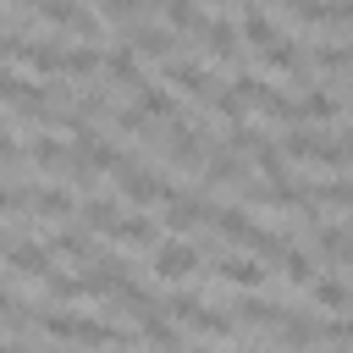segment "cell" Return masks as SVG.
<instances>
[{"label":"cell","instance_id":"cell-1","mask_svg":"<svg viewBox=\"0 0 353 353\" xmlns=\"http://www.w3.org/2000/svg\"><path fill=\"white\" fill-rule=\"evenodd\" d=\"M193 270H199V248H193V243H182V237L154 243V276H160V281H188Z\"/></svg>","mask_w":353,"mask_h":353},{"label":"cell","instance_id":"cell-2","mask_svg":"<svg viewBox=\"0 0 353 353\" xmlns=\"http://www.w3.org/2000/svg\"><path fill=\"white\" fill-rule=\"evenodd\" d=\"M116 188H121L132 204H165V193H171V188H165L154 171H143V165H127V160L116 165Z\"/></svg>","mask_w":353,"mask_h":353},{"label":"cell","instance_id":"cell-3","mask_svg":"<svg viewBox=\"0 0 353 353\" xmlns=\"http://www.w3.org/2000/svg\"><path fill=\"white\" fill-rule=\"evenodd\" d=\"M44 331L50 336H66V342H121L116 325H99V320H83V314H50Z\"/></svg>","mask_w":353,"mask_h":353},{"label":"cell","instance_id":"cell-4","mask_svg":"<svg viewBox=\"0 0 353 353\" xmlns=\"http://www.w3.org/2000/svg\"><path fill=\"white\" fill-rule=\"evenodd\" d=\"M199 221H210V199L204 193H165V226L171 232H188Z\"/></svg>","mask_w":353,"mask_h":353},{"label":"cell","instance_id":"cell-5","mask_svg":"<svg viewBox=\"0 0 353 353\" xmlns=\"http://www.w3.org/2000/svg\"><path fill=\"white\" fill-rule=\"evenodd\" d=\"M6 259H11V270H17V276H39V281L55 270L50 243H6Z\"/></svg>","mask_w":353,"mask_h":353},{"label":"cell","instance_id":"cell-6","mask_svg":"<svg viewBox=\"0 0 353 353\" xmlns=\"http://www.w3.org/2000/svg\"><path fill=\"white\" fill-rule=\"evenodd\" d=\"M72 138H77V154H72L77 165H88V171H116V165H121V154H116V143H105V138H94L88 127H77Z\"/></svg>","mask_w":353,"mask_h":353},{"label":"cell","instance_id":"cell-7","mask_svg":"<svg viewBox=\"0 0 353 353\" xmlns=\"http://www.w3.org/2000/svg\"><path fill=\"white\" fill-rule=\"evenodd\" d=\"M165 77H171L182 94H193V99H215V83H210V77H204V66H193V61L165 55Z\"/></svg>","mask_w":353,"mask_h":353},{"label":"cell","instance_id":"cell-8","mask_svg":"<svg viewBox=\"0 0 353 353\" xmlns=\"http://www.w3.org/2000/svg\"><path fill=\"white\" fill-rule=\"evenodd\" d=\"M110 243H121V248H149L154 243V226L143 221V215H116V221H105L99 226Z\"/></svg>","mask_w":353,"mask_h":353},{"label":"cell","instance_id":"cell-9","mask_svg":"<svg viewBox=\"0 0 353 353\" xmlns=\"http://www.w3.org/2000/svg\"><path fill=\"white\" fill-rule=\"evenodd\" d=\"M17 61H28L33 72H61V66H66V50L50 44V39H22V44H17Z\"/></svg>","mask_w":353,"mask_h":353},{"label":"cell","instance_id":"cell-10","mask_svg":"<svg viewBox=\"0 0 353 353\" xmlns=\"http://www.w3.org/2000/svg\"><path fill=\"white\" fill-rule=\"evenodd\" d=\"M199 33H204V50H210L215 61H237V44H243V33H237L232 22H204Z\"/></svg>","mask_w":353,"mask_h":353},{"label":"cell","instance_id":"cell-11","mask_svg":"<svg viewBox=\"0 0 353 353\" xmlns=\"http://www.w3.org/2000/svg\"><path fill=\"white\" fill-rule=\"evenodd\" d=\"M28 210H33V215H72L77 199H72L66 188H28Z\"/></svg>","mask_w":353,"mask_h":353},{"label":"cell","instance_id":"cell-12","mask_svg":"<svg viewBox=\"0 0 353 353\" xmlns=\"http://www.w3.org/2000/svg\"><path fill=\"white\" fill-rule=\"evenodd\" d=\"M127 44H132L138 55L165 61V55H171V44H176V33H165V28H132V33H127Z\"/></svg>","mask_w":353,"mask_h":353},{"label":"cell","instance_id":"cell-13","mask_svg":"<svg viewBox=\"0 0 353 353\" xmlns=\"http://www.w3.org/2000/svg\"><path fill=\"white\" fill-rule=\"evenodd\" d=\"M309 204H325V210H353V182L325 176V182H314V188H309Z\"/></svg>","mask_w":353,"mask_h":353},{"label":"cell","instance_id":"cell-14","mask_svg":"<svg viewBox=\"0 0 353 353\" xmlns=\"http://www.w3.org/2000/svg\"><path fill=\"white\" fill-rule=\"evenodd\" d=\"M99 66H105L116 83H127V88L138 83V50H132V44H116V50H105V61H99Z\"/></svg>","mask_w":353,"mask_h":353},{"label":"cell","instance_id":"cell-15","mask_svg":"<svg viewBox=\"0 0 353 353\" xmlns=\"http://www.w3.org/2000/svg\"><path fill=\"white\" fill-rule=\"evenodd\" d=\"M132 88H138V110H143V116H176V94H165V88H154V83H143V77H138Z\"/></svg>","mask_w":353,"mask_h":353},{"label":"cell","instance_id":"cell-16","mask_svg":"<svg viewBox=\"0 0 353 353\" xmlns=\"http://www.w3.org/2000/svg\"><path fill=\"white\" fill-rule=\"evenodd\" d=\"M221 281H232V287H259V281H265V265H259V259L232 254V259L221 265Z\"/></svg>","mask_w":353,"mask_h":353},{"label":"cell","instance_id":"cell-17","mask_svg":"<svg viewBox=\"0 0 353 353\" xmlns=\"http://www.w3.org/2000/svg\"><path fill=\"white\" fill-rule=\"evenodd\" d=\"M314 243H320V254H331V259H347V265H353V232H347V226H320V237H314Z\"/></svg>","mask_w":353,"mask_h":353},{"label":"cell","instance_id":"cell-18","mask_svg":"<svg viewBox=\"0 0 353 353\" xmlns=\"http://www.w3.org/2000/svg\"><path fill=\"white\" fill-rule=\"evenodd\" d=\"M160 6H165V22H171L176 33H199V28H204V17H199L193 0H160Z\"/></svg>","mask_w":353,"mask_h":353},{"label":"cell","instance_id":"cell-19","mask_svg":"<svg viewBox=\"0 0 353 353\" xmlns=\"http://www.w3.org/2000/svg\"><path fill=\"white\" fill-rule=\"evenodd\" d=\"M237 33H243V39H248V44H254V50H265V44H270V39H281V33H276V22H270V17H265V11H248V17H243V28H237Z\"/></svg>","mask_w":353,"mask_h":353},{"label":"cell","instance_id":"cell-20","mask_svg":"<svg viewBox=\"0 0 353 353\" xmlns=\"http://www.w3.org/2000/svg\"><path fill=\"white\" fill-rule=\"evenodd\" d=\"M309 292H314V303H320V309H347V303H353V292H347L342 281H325V276H314V281H309Z\"/></svg>","mask_w":353,"mask_h":353},{"label":"cell","instance_id":"cell-21","mask_svg":"<svg viewBox=\"0 0 353 353\" xmlns=\"http://www.w3.org/2000/svg\"><path fill=\"white\" fill-rule=\"evenodd\" d=\"M314 66L320 72H353V39L347 44H320L314 50Z\"/></svg>","mask_w":353,"mask_h":353},{"label":"cell","instance_id":"cell-22","mask_svg":"<svg viewBox=\"0 0 353 353\" xmlns=\"http://www.w3.org/2000/svg\"><path fill=\"white\" fill-rule=\"evenodd\" d=\"M259 55H265V66H276V72H298V66H303V55H298L287 39H270Z\"/></svg>","mask_w":353,"mask_h":353},{"label":"cell","instance_id":"cell-23","mask_svg":"<svg viewBox=\"0 0 353 353\" xmlns=\"http://www.w3.org/2000/svg\"><path fill=\"white\" fill-rule=\"evenodd\" d=\"M320 143H325L320 132H287V138H281V149H287L292 160H320Z\"/></svg>","mask_w":353,"mask_h":353},{"label":"cell","instance_id":"cell-24","mask_svg":"<svg viewBox=\"0 0 353 353\" xmlns=\"http://www.w3.org/2000/svg\"><path fill=\"white\" fill-rule=\"evenodd\" d=\"M237 171H243L237 154H210V160H204V182H210V188H215V182H221V188L237 182Z\"/></svg>","mask_w":353,"mask_h":353},{"label":"cell","instance_id":"cell-25","mask_svg":"<svg viewBox=\"0 0 353 353\" xmlns=\"http://www.w3.org/2000/svg\"><path fill=\"white\" fill-rule=\"evenodd\" d=\"M50 254H72V259H83V254H88V232H83V226L55 232V237H50Z\"/></svg>","mask_w":353,"mask_h":353},{"label":"cell","instance_id":"cell-26","mask_svg":"<svg viewBox=\"0 0 353 353\" xmlns=\"http://www.w3.org/2000/svg\"><path fill=\"white\" fill-rule=\"evenodd\" d=\"M281 336H287V342H320L325 325H314V320H303V314H281Z\"/></svg>","mask_w":353,"mask_h":353},{"label":"cell","instance_id":"cell-27","mask_svg":"<svg viewBox=\"0 0 353 353\" xmlns=\"http://www.w3.org/2000/svg\"><path fill=\"white\" fill-rule=\"evenodd\" d=\"M298 116H303V121H331V116H336V99H331V94H303V99H298Z\"/></svg>","mask_w":353,"mask_h":353},{"label":"cell","instance_id":"cell-28","mask_svg":"<svg viewBox=\"0 0 353 353\" xmlns=\"http://www.w3.org/2000/svg\"><path fill=\"white\" fill-rule=\"evenodd\" d=\"M33 160H39V165H50V171H66V165H72V154H66L55 138H33Z\"/></svg>","mask_w":353,"mask_h":353},{"label":"cell","instance_id":"cell-29","mask_svg":"<svg viewBox=\"0 0 353 353\" xmlns=\"http://www.w3.org/2000/svg\"><path fill=\"white\" fill-rule=\"evenodd\" d=\"M281 270H287V281H298V287L314 281V265H309V254H298V248H281Z\"/></svg>","mask_w":353,"mask_h":353},{"label":"cell","instance_id":"cell-30","mask_svg":"<svg viewBox=\"0 0 353 353\" xmlns=\"http://www.w3.org/2000/svg\"><path fill=\"white\" fill-rule=\"evenodd\" d=\"M188 325H193V331H204V336H221V342L232 336V320H221V314H210L204 303H199V309L188 314Z\"/></svg>","mask_w":353,"mask_h":353},{"label":"cell","instance_id":"cell-31","mask_svg":"<svg viewBox=\"0 0 353 353\" xmlns=\"http://www.w3.org/2000/svg\"><path fill=\"white\" fill-rule=\"evenodd\" d=\"M138 320H143V336H149V342H176V325L160 314V303H154V309H143Z\"/></svg>","mask_w":353,"mask_h":353},{"label":"cell","instance_id":"cell-32","mask_svg":"<svg viewBox=\"0 0 353 353\" xmlns=\"http://www.w3.org/2000/svg\"><path fill=\"white\" fill-rule=\"evenodd\" d=\"M77 215H83V226H105V221H116V204L110 199H83Z\"/></svg>","mask_w":353,"mask_h":353},{"label":"cell","instance_id":"cell-33","mask_svg":"<svg viewBox=\"0 0 353 353\" xmlns=\"http://www.w3.org/2000/svg\"><path fill=\"white\" fill-rule=\"evenodd\" d=\"M99 61H105L99 50H66V66H61V72H77V77H88V72H99Z\"/></svg>","mask_w":353,"mask_h":353},{"label":"cell","instance_id":"cell-34","mask_svg":"<svg viewBox=\"0 0 353 353\" xmlns=\"http://www.w3.org/2000/svg\"><path fill=\"white\" fill-rule=\"evenodd\" d=\"M237 314H243V320H281L287 309H281V303H265V298H243Z\"/></svg>","mask_w":353,"mask_h":353},{"label":"cell","instance_id":"cell-35","mask_svg":"<svg viewBox=\"0 0 353 353\" xmlns=\"http://www.w3.org/2000/svg\"><path fill=\"white\" fill-rule=\"evenodd\" d=\"M99 6H105V17H116V22H127V17L143 11V0H99Z\"/></svg>","mask_w":353,"mask_h":353},{"label":"cell","instance_id":"cell-36","mask_svg":"<svg viewBox=\"0 0 353 353\" xmlns=\"http://www.w3.org/2000/svg\"><path fill=\"white\" fill-rule=\"evenodd\" d=\"M325 22H342V28H353V0H331V6H325Z\"/></svg>","mask_w":353,"mask_h":353},{"label":"cell","instance_id":"cell-37","mask_svg":"<svg viewBox=\"0 0 353 353\" xmlns=\"http://www.w3.org/2000/svg\"><path fill=\"white\" fill-rule=\"evenodd\" d=\"M0 210H28V188H0Z\"/></svg>","mask_w":353,"mask_h":353},{"label":"cell","instance_id":"cell-38","mask_svg":"<svg viewBox=\"0 0 353 353\" xmlns=\"http://www.w3.org/2000/svg\"><path fill=\"white\" fill-rule=\"evenodd\" d=\"M325 336H331V342H353V320H336V325H325Z\"/></svg>","mask_w":353,"mask_h":353},{"label":"cell","instance_id":"cell-39","mask_svg":"<svg viewBox=\"0 0 353 353\" xmlns=\"http://www.w3.org/2000/svg\"><path fill=\"white\" fill-rule=\"evenodd\" d=\"M17 44H22V33H11V28H0V61H6V55H17Z\"/></svg>","mask_w":353,"mask_h":353},{"label":"cell","instance_id":"cell-40","mask_svg":"<svg viewBox=\"0 0 353 353\" xmlns=\"http://www.w3.org/2000/svg\"><path fill=\"white\" fill-rule=\"evenodd\" d=\"M336 154H342V165L353 160V132H342V138H336Z\"/></svg>","mask_w":353,"mask_h":353},{"label":"cell","instance_id":"cell-41","mask_svg":"<svg viewBox=\"0 0 353 353\" xmlns=\"http://www.w3.org/2000/svg\"><path fill=\"white\" fill-rule=\"evenodd\" d=\"M0 314H17V303H11V292L0 287Z\"/></svg>","mask_w":353,"mask_h":353},{"label":"cell","instance_id":"cell-42","mask_svg":"<svg viewBox=\"0 0 353 353\" xmlns=\"http://www.w3.org/2000/svg\"><path fill=\"white\" fill-rule=\"evenodd\" d=\"M347 99H353V83H347Z\"/></svg>","mask_w":353,"mask_h":353},{"label":"cell","instance_id":"cell-43","mask_svg":"<svg viewBox=\"0 0 353 353\" xmlns=\"http://www.w3.org/2000/svg\"><path fill=\"white\" fill-rule=\"evenodd\" d=\"M221 6H226V0H221Z\"/></svg>","mask_w":353,"mask_h":353}]
</instances>
